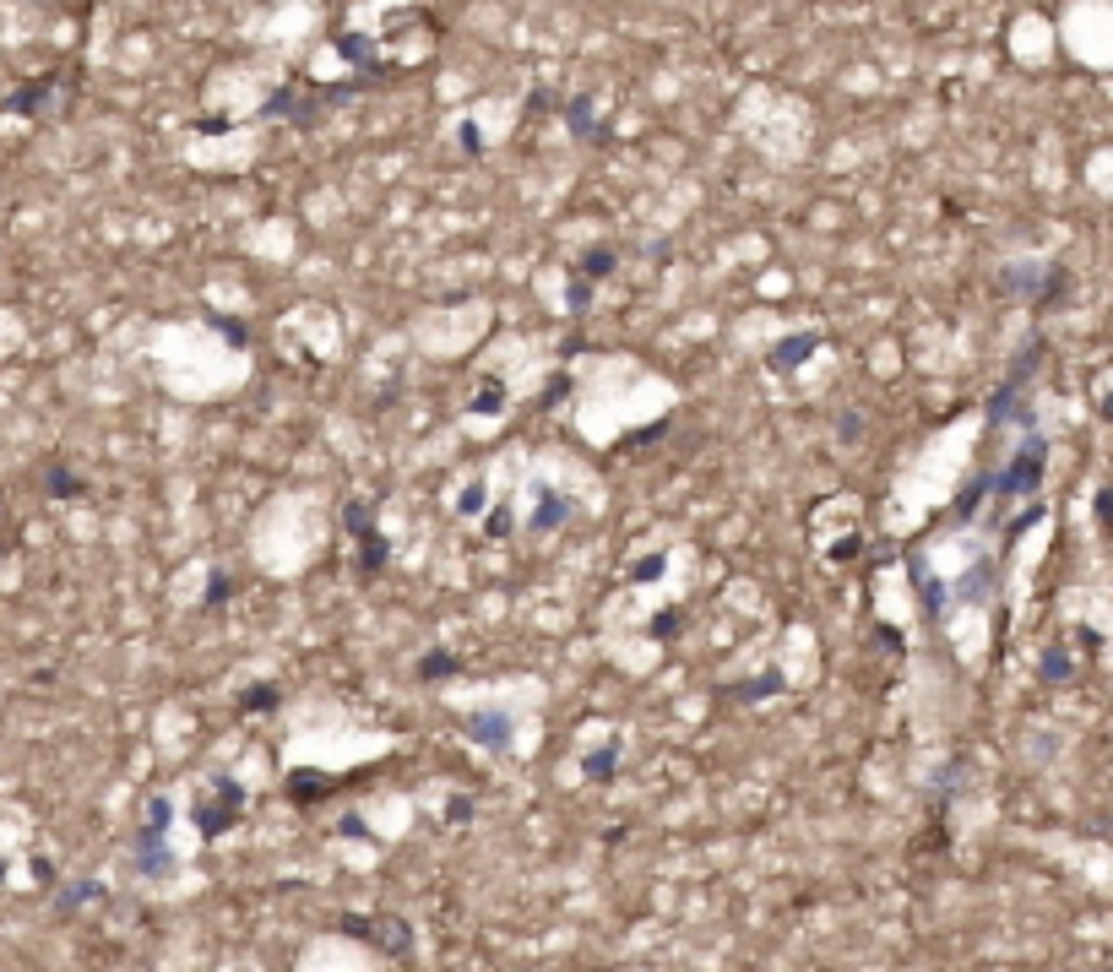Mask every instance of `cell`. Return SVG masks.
<instances>
[{
    "label": "cell",
    "mask_w": 1113,
    "mask_h": 972,
    "mask_svg": "<svg viewBox=\"0 0 1113 972\" xmlns=\"http://www.w3.org/2000/svg\"><path fill=\"white\" fill-rule=\"evenodd\" d=\"M1102 413H1108V419H1113V397H1108V402H1102Z\"/></svg>",
    "instance_id": "cell-1"
}]
</instances>
